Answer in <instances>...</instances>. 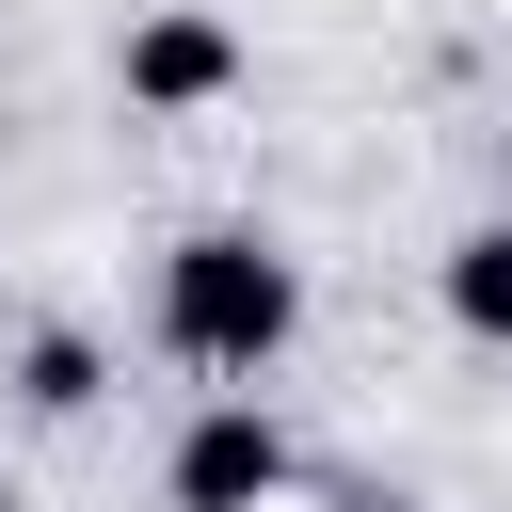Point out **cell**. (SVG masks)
I'll return each instance as SVG.
<instances>
[{"instance_id":"7","label":"cell","mask_w":512,"mask_h":512,"mask_svg":"<svg viewBox=\"0 0 512 512\" xmlns=\"http://www.w3.org/2000/svg\"><path fill=\"white\" fill-rule=\"evenodd\" d=\"M0 512H16V496H0Z\"/></svg>"},{"instance_id":"2","label":"cell","mask_w":512,"mask_h":512,"mask_svg":"<svg viewBox=\"0 0 512 512\" xmlns=\"http://www.w3.org/2000/svg\"><path fill=\"white\" fill-rule=\"evenodd\" d=\"M112 80H128V112H224L256 64H240V32L208 0H160V16H128V64Z\"/></svg>"},{"instance_id":"1","label":"cell","mask_w":512,"mask_h":512,"mask_svg":"<svg viewBox=\"0 0 512 512\" xmlns=\"http://www.w3.org/2000/svg\"><path fill=\"white\" fill-rule=\"evenodd\" d=\"M288 336H304V272H288V240H256V224H192V240L160 256V352H176V368L256 384Z\"/></svg>"},{"instance_id":"6","label":"cell","mask_w":512,"mask_h":512,"mask_svg":"<svg viewBox=\"0 0 512 512\" xmlns=\"http://www.w3.org/2000/svg\"><path fill=\"white\" fill-rule=\"evenodd\" d=\"M336 512H400V496H384V480H352V496H336Z\"/></svg>"},{"instance_id":"5","label":"cell","mask_w":512,"mask_h":512,"mask_svg":"<svg viewBox=\"0 0 512 512\" xmlns=\"http://www.w3.org/2000/svg\"><path fill=\"white\" fill-rule=\"evenodd\" d=\"M96 384H112V368H96V336H64V320H32V336H16V400H32V416H96Z\"/></svg>"},{"instance_id":"4","label":"cell","mask_w":512,"mask_h":512,"mask_svg":"<svg viewBox=\"0 0 512 512\" xmlns=\"http://www.w3.org/2000/svg\"><path fill=\"white\" fill-rule=\"evenodd\" d=\"M432 288H448V320H464L480 352H512V224H464V240L432 256Z\"/></svg>"},{"instance_id":"3","label":"cell","mask_w":512,"mask_h":512,"mask_svg":"<svg viewBox=\"0 0 512 512\" xmlns=\"http://www.w3.org/2000/svg\"><path fill=\"white\" fill-rule=\"evenodd\" d=\"M160 496H176V512H272V496H288V432H272L256 400H208V416L176 432Z\"/></svg>"}]
</instances>
